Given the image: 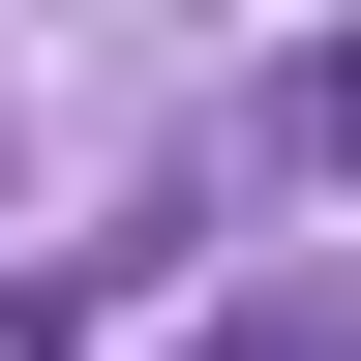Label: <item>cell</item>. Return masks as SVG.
I'll list each match as a JSON object with an SVG mask.
<instances>
[{
    "label": "cell",
    "mask_w": 361,
    "mask_h": 361,
    "mask_svg": "<svg viewBox=\"0 0 361 361\" xmlns=\"http://www.w3.org/2000/svg\"><path fill=\"white\" fill-rule=\"evenodd\" d=\"M241 361H361V331H241Z\"/></svg>",
    "instance_id": "obj_1"
},
{
    "label": "cell",
    "mask_w": 361,
    "mask_h": 361,
    "mask_svg": "<svg viewBox=\"0 0 361 361\" xmlns=\"http://www.w3.org/2000/svg\"><path fill=\"white\" fill-rule=\"evenodd\" d=\"M331 151H361V61H331Z\"/></svg>",
    "instance_id": "obj_2"
}]
</instances>
